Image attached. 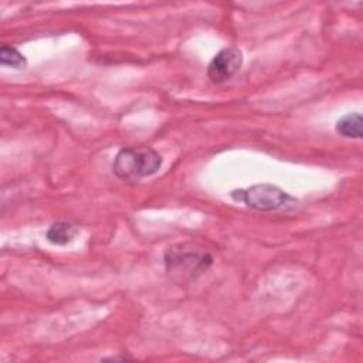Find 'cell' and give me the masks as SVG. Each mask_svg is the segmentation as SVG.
<instances>
[{
  "label": "cell",
  "mask_w": 363,
  "mask_h": 363,
  "mask_svg": "<svg viewBox=\"0 0 363 363\" xmlns=\"http://www.w3.org/2000/svg\"><path fill=\"white\" fill-rule=\"evenodd\" d=\"M163 261L166 272L177 281L194 279L213 265L210 252L189 242L170 245L164 251Z\"/></svg>",
  "instance_id": "cell-1"
},
{
  "label": "cell",
  "mask_w": 363,
  "mask_h": 363,
  "mask_svg": "<svg viewBox=\"0 0 363 363\" xmlns=\"http://www.w3.org/2000/svg\"><path fill=\"white\" fill-rule=\"evenodd\" d=\"M162 156L150 147H123L112 163L116 177L126 182H136L153 176L162 167Z\"/></svg>",
  "instance_id": "cell-2"
},
{
  "label": "cell",
  "mask_w": 363,
  "mask_h": 363,
  "mask_svg": "<svg viewBox=\"0 0 363 363\" xmlns=\"http://www.w3.org/2000/svg\"><path fill=\"white\" fill-rule=\"evenodd\" d=\"M231 199L235 201H241L250 208L258 211H275L282 208L294 207L296 199L279 189L278 186L269 183L252 184L247 189L233 190L230 193Z\"/></svg>",
  "instance_id": "cell-3"
},
{
  "label": "cell",
  "mask_w": 363,
  "mask_h": 363,
  "mask_svg": "<svg viewBox=\"0 0 363 363\" xmlns=\"http://www.w3.org/2000/svg\"><path fill=\"white\" fill-rule=\"evenodd\" d=\"M242 65V52L237 47L220 50L207 67V77L213 84L228 81Z\"/></svg>",
  "instance_id": "cell-4"
},
{
  "label": "cell",
  "mask_w": 363,
  "mask_h": 363,
  "mask_svg": "<svg viewBox=\"0 0 363 363\" xmlns=\"http://www.w3.org/2000/svg\"><path fill=\"white\" fill-rule=\"evenodd\" d=\"M78 233V225L68 221H57L48 227L45 238L54 245H67L75 240Z\"/></svg>",
  "instance_id": "cell-5"
},
{
  "label": "cell",
  "mask_w": 363,
  "mask_h": 363,
  "mask_svg": "<svg viewBox=\"0 0 363 363\" xmlns=\"http://www.w3.org/2000/svg\"><path fill=\"white\" fill-rule=\"evenodd\" d=\"M362 125H363V119L359 112L347 113L336 122V132L340 136L347 139H360L363 135Z\"/></svg>",
  "instance_id": "cell-6"
},
{
  "label": "cell",
  "mask_w": 363,
  "mask_h": 363,
  "mask_svg": "<svg viewBox=\"0 0 363 363\" xmlns=\"http://www.w3.org/2000/svg\"><path fill=\"white\" fill-rule=\"evenodd\" d=\"M0 62L3 67H11L16 69H21L27 65L24 55L11 45H1L0 48Z\"/></svg>",
  "instance_id": "cell-7"
}]
</instances>
